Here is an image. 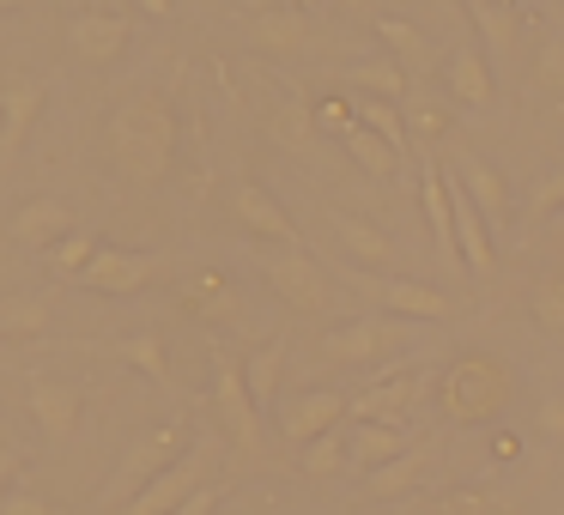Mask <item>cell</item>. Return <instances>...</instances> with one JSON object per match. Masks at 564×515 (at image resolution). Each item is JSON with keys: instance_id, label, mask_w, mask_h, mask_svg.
<instances>
[{"instance_id": "cell-1", "label": "cell", "mask_w": 564, "mask_h": 515, "mask_svg": "<svg viewBox=\"0 0 564 515\" xmlns=\"http://www.w3.org/2000/svg\"><path fill=\"white\" fill-rule=\"evenodd\" d=\"M176 110L164 98H152V91H140V98H128L122 110L110 116V128H104V152H110L116 176L134 188H152L171 176L176 164Z\"/></svg>"}, {"instance_id": "cell-2", "label": "cell", "mask_w": 564, "mask_h": 515, "mask_svg": "<svg viewBox=\"0 0 564 515\" xmlns=\"http://www.w3.org/2000/svg\"><path fill=\"white\" fill-rule=\"evenodd\" d=\"M437 401L449 425H486V418H498L516 401V370L491 352H462L437 376Z\"/></svg>"}, {"instance_id": "cell-3", "label": "cell", "mask_w": 564, "mask_h": 515, "mask_svg": "<svg viewBox=\"0 0 564 515\" xmlns=\"http://www.w3.org/2000/svg\"><path fill=\"white\" fill-rule=\"evenodd\" d=\"M431 388H437V370H431V364L382 370L377 382H365V388L346 401V418H352V425H406Z\"/></svg>"}, {"instance_id": "cell-4", "label": "cell", "mask_w": 564, "mask_h": 515, "mask_svg": "<svg viewBox=\"0 0 564 515\" xmlns=\"http://www.w3.org/2000/svg\"><path fill=\"white\" fill-rule=\"evenodd\" d=\"M413 328L419 321H401V316L340 321L334 333H322V358H328V364H382V358H394V352L413 346Z\"/></svg>"}, {"instance_id": "cell-5", "label": "cell", "mask_w": 564, "mask_h": 515, "mask_svg": "<svg viewBox=\"0 0 564 515\" xmlns=\"http://www.w3.org/2000/svg\"><path fill=\"white\" fill-rule=\"evenodd\" d=\"M183 449H188L183 425H159V430H147V437H134V442H128V454L116 461L110 485H104V503H110V509H128V503L147 491V479H159Z\"/></svg>"}, {"instance_id": "cell-6", "label": "cell", "mask_w": 564, "mask_h": 515, "mask_svg": "<svg viewBox=\"0 0 564 515\" xmlns=\"http://www.w3.org/2000/svg\"><path fill=\"white\" fill-rule=\"evenodd\" d=\"M261 273H268V285L280 292V304H292L297 316L334 309V280L310 249H280L273 243V255H261Z\"/></svg>"}, {"instance_id": "cell-7", "label": "cell", "mask_w": 564, "mask_h": 515, "mask_svg": "<svg viewBox=\"0 0 564 515\" xmlns=\"http://www.w3.org/2000/svg\"><path fill=\"white\" fill-rule=\"evenodd\" d=\"M346 285H358L370 304H382V316H401V321H449L455 316V297L437 292V285H419V280H389V273L352 267Z\"/></svg>"}, {"instance_id": "cell-8", "label": "cell", "mask_w": 564, "mask_h": 515, "mask_svg": "<svg viewBox=\"0 0 564 515\" xmlns=\"http://www.w3.org/2000/svg\"><path fill=\"white\" fill-rule=\"evenodd\" d=\"M213 413H219V430L237 442L243 454H261V406L249 401L243 364L225 352H213Z\"/></svg>"}, {"instance_id": "cell-9", "label": "cell", "mask_w": 564, "mask_h": 515, "mask_svg": "<svg viewBox=\"0 0 564 515\" xmlns=\"http://www.w3.org/2000/svg\"><path fill=\"white\" fill-rule=\"evenodd\" d=\"M207 479H213V442L200 437L195 449H183V454H176V461L164 467L159 479H147V491H140V497L128 503L122 515H171L176 503L195 497V491L207 485Z\"/></svg>"}, {"instance_id": "cell-10", "label": "cell", "mask_w": 564, "mask_h": 515, "mask_svg": "<svg viewBox=\"0 0 564 515\" xmlns=\"http://www.w3.org/2000/svg\"><path fill=\"white\" fill-rule=\"evenodd\" d=\"M159 267L164 261L147 255V249H98L79 280H86L91 292H104V297H134V292H147V285L159 280Z\"/></svg>"}, {"instance_id": "cell-11", "label": "cell", "mask_w": 564, "mask_h": 515, "mask_svg": "<svg viewBox=\"0 0 564 515\" xmlns=\"http://www.w3.org/2000/svg\"><path fill=\"white\" fill-rule=\"evenodd\" d=\"M419 207H425L437 261L449 273H462V249H455V200H449V176H443L437 158H419Z\"/></svg>"}, {"instance_id": "cell-12", "label": "cell", "mask_w": 564, "mask_h": 515, "mask_svg": "<svg viewBox=\"0 0 564 515\" xmlns=\"http://www.w3.org/2000/svg\"><path fill=\"white\" fill-rule=\"evenodd\" d=\"M176 297H183V309L195 321H207V328H237V321H243V292H237L231 273H219V267L188 273Z\"/></svg>"}, {"instance_id": "cell-13", "label": "cell", "mask_w": 564, "mask_h": 515, "mask_svg": "<svg viewBox=\"0 0 564 515\" xmlns=\"http://www.w3.org/2000/svg\"><path fill=\"white\" fill-rule=\"evenodd\" d=\"M346 418V394H334V388H304V394H285L280 401V437L285 442H316L322 430H334Z\"/></svg>"}, {"instance_id": "cell-14", "label": "cell", "mask_w": 564, "mask_h": 515, "mask_svg": "<svg viewBox=\"0 0 564 515\" xmlns=\"http://www.w3.org/2000/svg\"><path fill=\"white\" fill-rule=\"evenodd\" d=\"M449 176L455 183L467 188V200H474L479 212H486V224L491 231H510V183H503L498 171H491L486 158H479V152H449Z\"/></svg>"}, {"instance_id": "cell-15", "label": "cell", "mask_w": 564, "mask_h": 515, "mask_svg": "<svg viewBox=\"0 0 564 515\" xmlns=\"http://www.w3.org/2000/svg\"><path fill=\"white\" fill-rule=\"evenodd\" d=\"M231 212H237V224H243L249 237H261V243L304 249V243H297V224H292V212H285V207H280V200H273L261 183H237V188H231Z\"/></svg>"}, {"instance_id": "cell-16", "label": "cell", "mask_w": 564, "mask_h": 515, "mask_svg": "<svg viewBox=\"0 0 564 515\" xmlns=\"http://www.w3.org/2000/svg\"><path fill=\"white\" fill-rule=\"evenodd\" d=\"M443 86H449V98L467 103V110H491V103H498L491 62L474 50V43H455V50L443 55Z\"/></svg>"}, {"instance_id": "cell-17", "label": "cell", "mask_w": 564, "mask_h": 515, "mask_svg": "<svg viewBox=\"0 0 564 515\" xmlns=\"http://www.w3.org/2000/svg\"><path fill=\"white\" fill-rule=\"evenodd\" d=\"M449 176V171H443ZM449 200H455V249H462V267L474 273V280H491V267H498V255H491V224L486 212L467 200V188L449 176Z\"/></svg>"}, {"instance_id": "cell-18", "label": "cell", "mask_w": 564, "mask_h": 515, "mask_svg": "<svg viewBox=\"0 0 564 515\" xmlns=\"http://www.w3.org/2000/svg\"><path fill=\"white\" fill-rule=\"evenodd\" d=\"M79 413H86V401H79L74 382H55V376H31V418H37V430L50 442H67L79 430Z\"/></svg>"}, {"instance_id": "cell-19", "label": "cell", "mask_w": 564, "mask_h": 515, "mask_svg": "<svg viewBox=\"0 0 564 515\" xmlns=\"http://www.w3.org/2000/svg\"><path fill=\"white\" fill-rule=\"evenodd\" d=\"M43 98H50V91H43V79H31V74H13L7 86H0V158H13V152L25 146Z\"/></svg>"}, {"instance_id": "cell-20", "label": "cell", "mask_w": 564, "mask_h": 515, "mask_svg": "<svg viewBox=\"0 0 564 515\" xmlns=\"http://www.w3.org/2000/svg\"><path fill=\"white\" fill-rule=\"evenodd\" d=\"M128 37H134V25L122 13H79L67 25V43H74L79 62H116L128 50Z\"/></svg>"}, {"instance_id": "cell-21", "label": "cell", "mask_w": 564, "mask_h": 515, "mask_svg": "<svg viewBox=\"0 0 564 515\" xmlns=\"http://www.w3.org/2000/svg\"><path fill=\"white\" fill-rule=\"evenodd\" d=\"M431 461H437V442H413L406 454H394V461L377 467V473H365V497H370V503L406 497V491H413L419 479L431 473Z\"/></svg>"}, {"instance_id": "cell-22", "label": "cell", "mask_w": 564, "mask_h": 515, "mask_svg": "<svg viewBox=\"0 0 564 515\" xmlns=\"http://www.w3.org/2000/svg\"><path fill=\"white\" fill-rule=\"evenodd\" d=\"M7 231H13V243H25V249L43 255V249H55L67 231H74V207H62V200H25Z\"/></svg>"}, {"instance_id": "cell-23", "label": "cell", "mask_w": 564, "mask_h": 515, "mask_svg": "<svg viewBox=\"0 0 564 515\" xmlns=\"http://www.w3.org/2000/svg\"><path fill=\"white\" fill-rule=\"evenodd\" d=\"M406 449H413V430L406 425H352L346 430V454H352L358 473H377L382 461H394Z\"/></svg>"}, {"instance_id": "cell-24", "label": "cell", "mask_w": 564, "mask_h": 515, "mask_svg": "<svg viewBox=\"0 0 564 515\" xmlns=\"http://www.w3.org/2000/svg\"><path fill=\"white\" fill-rule=\"evenodd\" d=\"M249 37H256V50H268V55H297L310 43V25H304L297 7H256Z\"/></svg>"}, {"instance_id": "cell-25", "label": "cell", "mask_w": 564, "mask_h": 515, "mask_svg": "<svg viewBox=\"0 0 564 515\" xmlns=\"http://www.w3.org/2000/svg\"><path fill=\"white\" fill-rule=\"evenodd\" d=\"M370 25H377V37L394 50V62H401L406 74H425V67L437 62V50H431V37H425L419 25H406V19H394V13H377Z\"/></svg>"}, {"instance_id": "cell-26", "label": "cell", "mask_w": 564, "mask_h": 515, "mask_svg": "<svg viewBox=\"0 0 564 515\" xmlns=\"http://www.w3.org/2000/svg\"><path fill=\"white\" fill-rule=\"evenodd\" d=\"M334 237L346 243V255H358L365 267H389L394 261V243L377 231L370 219H352V212H334Z\"/></svg>"}, {"instance_id": "cell-27", "label": "cell", "mask_w": 564, "mask_h": 515, "mask_svg": "<svg viewBox=\"0 0 564 515\" xmlns=\"http://www.w3.org/2000/svg\"><path fill=\"white\" fill-rule=\"evenodd\" d=\"M280 376H285V340H268L261 352H249L243 382H249V401L256 406H280Z\"/></svg>"}, {"instance_id": "cell-28", "label": "cell", "mask_w": 564, "mask_h": 515, "mask_svg": "<svg viewBox=\"0 0 564 515\" xmlns=\"http://www.w3.org/2000/svg\"><path fill=\"white\" fill-rule=\"evenodd\" d=\"M316 110H310L304 98H292V103H280V110H273V122H268V140L273 146H285V152H310L316 146Z\"/></svg>"}, {"instance_id": "cell-29", "label": "cell", "mask_w": 564, "mask_h": 515, "mask_svg": "<svg viewBox=\"0 0 564 515\" xmlns=\"http://www.w3.org/2000/svg\"><path fill=\"white\" fill-rule=\"evenodd\" d=\"M346 86L352 91H365V98H389V103H401L406 98V67L394 62H352L346 67Z\"/></svg>"}, {"instance_id": "cell-30", "label": "cell", "mask_w": 564, "mask_h": 515, "mask_svg": "<svg viewBox=\"0 0 564 515\" xmlns=\"http://www.w3.org/2000/svg\"><path fill=\"white\" fill-rule=\"evenodd\" d=\"M0 333H13V340H31V333H50V297H43V292L0 297Z\"/></svg>"}, {"instance_id": "cell-31", "label": "cell", "mask_w": 564, "mask_h": 515, "mask_svg": "<svg viewBox=\"0 0 564 515\" xmlns=\"http://www.w3.org/2000/svg\"><path fill=\"white\" fill-rule=\"evenodd\" d=\"M340 140H346V152H352V158L365 164L370 176H382V183H389V176H401V164H406V158H401V152H394V146H389V140H382V134H370L365 122H352V128H346Z\"/></svg>"}, {"instance_id": "cell-32", "label": "cell", "mask_w": 564, "mask_h": 515, "mask_svg": "<svg viewBox=\"0 0 564 515\" xmlns=\"http://www.w3.org/2000/svg\"><path fill=\"white\" fill-rule=\"evenodd\" d=\"M122 364L147 370V382H159V388H171V358H164V340L159 333H122V340L110 346Z\"/></svg>"}, {"instance_id": "cell-33", "label": "cell", "mask_w": 564, "mask_h": 515, "mask_svg": "<svg viewBox=\"0 0 564 515\" xmlns=\"http://www.w3.org/2000/svg\"><path fill=\"white\" fill-rule=\"evenodd\" d=\"M474 25H479V37H486V50L510 62V55H516V37H522V25H516V7H498V0H474Z\"/></svg>"}, {"instance_id": "cell-34", "label": "cell", "mask_w": 564, "mask_h": 515, "mask_svg": "<svg viewBox=\"0 0 564 515\" xmlns=\"http://www.w3.org/2000/svg\"><path fill=\"white\" fill-rule=\"evenodd\" d=\"M297 467H304L310 479H334V473H346V467H352V454H346V430L334 425V430H322L316 442H304V449H297Z\"/></svg>"}, {"instance_id": "cell-35", "label": "cell", "mask_w": 564, "mask_h": 515, "mask_svg": "<svg viewBox=\"0 0 564 515\" xmlns=\"http://www.w3.org/2000/svg\"><path fill=\"white\" fill-rule=\"evenodd\" d=\"M401 116H406V134L413 140H443L455 128V110L443 98H431V91H413V98L401 103Z\"/></svg>"}, {"instance_id": "cell-36", "label": "cell", "mask_w": 564, "mask_h": 515, "mask_svg": "<svg viewBox=\"0 0 564 515\" xmlns=\"http://www.w3.org/2000/svg\"><path fill=\"white\" fill-rule=\"evenodd\" d=\"M358 122H365L370 134H382V140H389V146L401 152V158L413 152V134H406V116H401V103H389V98H365V103H358Z\"/></svg>"}, {"instance_id": "cell-37", "label": "cell", "mask_w": 564, "mask_h": 515, "mask_svg": "<svg viewBox=\"0 0 564 515\" xmlns=\"http://www.w3.org/2000/svg\"><path fill=\"white\" fill-rule=\"evenodd\" d=\"M528 316L540 333H564V273H540L528 292Z\"/></svg>"}, {"instance_id": "cell-38", "label": "cell", "mask_w": 564, "mask_h": 515, "mask_svg": "<svg viewBox=\"0 0 564 515\" xmlns=\"http://www.w3.org/2000/svg\"><path fill=\"white\" fill-rule=\"evenodd\" d=\"M91 255H98V237L79 231V224H74V231H67L55 249H43V261H50V267L62 273V280H79V273L91 267Z\"/></svg>"}, {"instance_id": "cell-39", "label": "cell", "mask_w": 564, "mask_h": 515, "mask_svg": "<svg viewBox=\"0 0 564 515\" xmlns=\"http://www.w3.org/2000/svg\"><path fill=\"white\" fill-rule=\"evenodd\" d=\"M558 212H564V158H558V164H552V171L534 183V195H528L522 219H528V224H552Z\"/></svg>"}, {"instance_id": "cell-40", "label": "cell", "mask_w": 564, "mask_h": 515, "mask_svg": "<svg viewBox=\"0 0 564 515\" xmlns=\"http://www.w3.org/2000/svg\"><path fill=\"white\" fill-rule=\"evenodd\" d=\"M534 86L546 98H564V31H546L534 50Z\"/></svg>"}, {"instance_id": "cell-41", "label": "cell", "mask_w": 564, "mask_h": 515, "mask_svg": "<svg viewBox=\"0 0 564 515\" xmlns=\"http://www.w3.org/2000/svg\"><path fill=\"white\" fill-rule=\"evenodd\" d=\"M437 515H516V503L498 497V491H486V485H467V491H449Z\"/></svg>"}, {"instance_id": "cell-42", "label": "cell", "mask_w": 564, "mask_h": 515, "mask_svg": "<svg viewBox=\"0 0 564 515\" xmlns=\"http://www.w3.org/2000/svg\"><path fill=\"white\" fill-rule=\"evenodd\" d=\"M0 515H62L50 497H37V491L13 485V491H0Z\"/></svg>"}, {"instance_id": "cell-43", "label": "cell", "mask_w": 564, "mask_h": 515, "mask_svg": "<svg viewBox=\"0 0 564 515\" xmlns=\"http://www.w3.org/2000/svg\"><path fill=\"white\" fill-rule=\"evenodd\" d=\"M352 122H358V103H346V98H322L316 103V128H328V134H346Z\"/></svg>"}, {"instance_id": "cell-44", "label": "cell", "mask_w": 564, "mask_h": 515, "mask_svg": "<svg viewBox=\"0 0 564 515\" xmlns=\"http://www.w3.org/2000/svg\"><path fill=\"white\" fill-rule=\"evenodd\" d=\"M219 497H225V485H213V479H207V485H200L195 497H183L171 515H213V509H219Z\"/></svg>"}, {"instance_id": "cell-45", "label": "cell", "mask_w": 564, "mask_h": 515, "mask_svg": "<svg viewBox=\"0 0 564 515\" xmlns=\"http://www.w3.org/2000/svg\"><path fill=\"white\" fill-rule=\"evenodd\" d=\"M540 430H546V437H564V394L540 401Z\"/></svg>"}, {"instance_id": "cell-46", "label": "cell", "mask_w": 564, "mask_h": 515, "mask_svg": "<svg viewBox=\"0 0 564 515\" xmlns=\"http://www.w3.org/2000/svg\"><path fill=\"white\" fill-rule=\"evenodd\" d=\"M13 485H19V449L0 442V491H13Z\"/></svg>"}, {"instance_id": "cell-47", "label": "cell", "mask_w": 564, "mask_h": 515, "mask_svg": "<svg viewBox=\"0 0 564 515\" xmlns=\"http://www.w3.org/2000/svg\"><path fill=\"white\" fill-rule=\"evenodd\" d=\"M491 454H498V461H516V454H522V442H516L510 430H498V437H491Z\"/></svg>"}, {"instance_id": "cell-48", "label": "cell", "mask_w": 564, "mask_h": 515, "mask_svg": "<svg viewBox=\"0 0 564 515\" xmlns=\"http://www.w3.org/2000/svg\"><path fill=\"white\" fill-rule=\"evenodd\" d=\"M140 7H147L152 19H171V0H140Z\"/></svg>"}, {"instance_id": "cell-49", "label": "cell", "mask_w": 564, "mask_h": 515, "mask_svg": "<svg viewBox=\"0 0 564 515\" xmlns=\"http://www.w3.org/2000/svg\"><path fill=\"white\" fill-rule=\"evenodd\" d=\"M256 7H310V0H256Z\"/></svg>"}, {"instance_id": "cell-50", "label": "cell", "mask_w": 564, "mask_h": 515, "mask_svg": "<svg viewBox=\"0 0 564 515\" xmlns=\"http://www.w3.org/2000/svg\"><path fill=\"white\" fill-rule=\"evenodd\" d=\"M552 237H558V243H564V212H558V219H552Z\"/></svg>"}, {"instance_id": "cell-51", "label": "cell", "mask_w": 564, "mask_h": 515, "mask_svg": "<svg viewBox=\"0 0 564 515\" xmlns=\"http://www.w3.org/2000/svg\"><path fill=\"white\" fill-rule=\"evenodd\" d=\"M340 7H346V13H365V0H340Z\"/></svg>"}, {"instance_id": "cell-52", "label": "cell", "mask_w": 564, "mask_h": 515, "mask_svg": "<svg viewBox=\"0 0 564 515\" xmlns=\"http://www.w3.org/2000/svg\"><path fill=\"white\" fill-rule=\"evenodd\" d=\"M7 7H25V0H0V13H7Z\"/></svg>"}, {"instance_id": "cell-53", "label": "cell", "mask_w": 564, "mask_h": 515, "mask_svg": "<svg viewBox=\"0 0 564 515\" xmlns=\"http://www.w3.org/2000/svg\"><path fill=\"white\" fill-rule=\"evenodd\" d=\"M0 442H7V418H0Z\"/></svg>"}, {"instance_id": "cell-54", "label": "cell", "mask_w": 564, "mask_h": 515, "mask_svg": "<svg viewBox=\"0 0 564 515\" xmlns=\"http://www.w3.org/2000/svg\"><path fill=\"white\" fill-rule=\"evenodd\" d=\"M498 7H516V0H498Z\"/></svg>"}]
</instances>
